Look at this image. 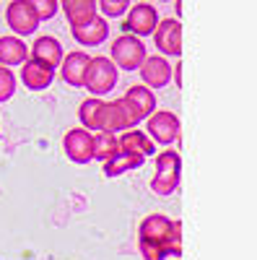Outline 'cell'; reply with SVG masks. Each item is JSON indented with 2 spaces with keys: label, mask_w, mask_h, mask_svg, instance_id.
Here are the masks:
<instances>
[{
  "label": "cell",
  "mask_w": 257,
  "mask_h": 260,
  "mask_svg": "<svg viewBox=\"0 0 257 260\" xmlns=\"http://www.w3.org/2000/svg\"><path fill=\"white\" fill-rule=\"evenodd\" d=\"M138 242L171 247L182 252V224L164 213H148L138 226Z\"/></svg>",
  "instance_id": "6da1fadb"
},
{
  "label": "cell",
  "mask_w": 257,
  "mask_h": 260,
  "mask_svg": "<svg viewBox=\"0 0 257 260\" xmlns=\"http://www.w3.org/2000/svg\"><path fill=\"white\" fill-rule=\"evenodd\" d=\"M117 81H120L117 65L109 57L96 55V57H91V65H89V71H86L83 89L89 91L91 96H96V99H104L117 86Z\"/></svg>",
  "instance_id": "7a4b0ae2"
},
{
  "label": "cell",
  "mask_w": 257,
  "mask_h": 260,
  "mask_svg": "<svg viewBox=\"0 0 257 260\" xmlns=\"http://www.w3.org/2000/svg\"><path fill=\"white\" fill-rule=\"evenodd\" d=\"M109 60L117 65V71H140L143 62L148 60V50L143 45V39L133 34H122L112 42L109 47Z\"/></svg>",
  "instance_id": "3957f363"
},
{
  "label": "cell",
  "mask_w": 257,
  "mask_h": 260,
  "mask_svg": "<svg viewBox=\"0 0 257 260\" xmlns=\"http://www.w3.org/2000/svg\"><path fill=\"white\" fill-rule=\"evenodd\" d=\"M6 24L11 26L13 37H18V39L31 37L42 24L39 16H36L34 0H11L6 6Z\"/></svg>",
  "instance_id": "277c9868"
},
{
  "label": "cell",
  "mask_w": 257,
  "mask_h": 260,
  "mask_svg": "<svg viewBox=\"0 0 257 260\" xmlns=\"http://www.w3.org/2000/svg\"><path fill=\"white\" fill-rule=\"evenodd\" d=\"M159 21H161L159 8L154 3H133V8L127 11V16L122 21V29H125V34L143 39V37H154Z\"/></svg>",
  "instance_id": "5b68a950"
},
{
  "label": "cell",
  "mask_w": 257,
  "mask_h": 260,
  "mask_svg": "<svg viewBox=\"0 0 257 260\" xmlns=\"http://www.w3.org/2000/svg\"><path fill=\"white\" fill-rule=\"evenodd\" d=\"M145 136L154 141V146H171L179 138V117L169 110H156L145 120Z\"/></svg>",
  "instance_id": "8992f818"
},
{
  "label": "cell",
  "mask_w": 257,
  "mask_h": 260,
  "mask_svg": "<svg viewBox=\"0 0 257 260\" xmlns=\"http://www.w3.org/2000/svg\"><path fill=\"white\" fill-rule=\"evenodd\" d=\"M122 104L127 107V112H130V120H133V127H138L140 122H145L156 112V94L151 89H145V86H130V89L125 91L122 96Z\"/></svg>",
  "instance_id": "52a82bcc"
},
{
  "label": "cell",
  "mask_w": 257,
  "mask_h": 260,
  "mask_svg": "<svg viewBox=\"0 0 257 260\" xmlns=\"http://www.w3.org/2000/svg\"><path fill=\"white\" fill-rule=\"evenodd\" d=\"M62 151L65 156L83 167V164H91L94 161V136L83 127H70L65 136H62Z\"/></svg>",
  "instance_id": "ba28073f"
},
{
  "label": "cell",
  "mask_w": 257,
  "mask_h": 260,
  "mask_svg": "<svg viewBox=\"0 0 257 260\" xmlns=\"http://www.w3.org/2000/svg\"><path fill=\"white\" fill-rule=\"evenodd\" d=\"M154 42L161 57H179L182 55V26L177 18H161L154 31Z\"/></svg>",
  "instance_id": "9c48e42d"
},
{
  "label": "cell",
  "mask_w": 257,
  "mask_h": 260,
  "mask_svg": "<svg viewBox=\"0 0 257 260\" xmlns=\"http://www.w3.org/2000/svg\"><path fill=\"white\" fill-rule=\"evenodd\" d=\"M140 78H143V86L145 89H166L174 78V65H171L166 57L161 55H148V60L143 62L140 68Z\"/></svg>",
  "instance_id": "30bf717a"
},
{
  "label": "cell",
  "mask_w": 257,
  "mask_h": 260,
  "mask_svg": "<svg viewBox=\"0 0 257 260\" xmlns=\"http://www.w3.org/2000/svg\"><path fill=\"white\" fill-rule=\"evenodd\" d=\"M89 65H91V55L89 52L86 50H73V52L65 55V60H62V65H60V78L65 81L70 89H83Z\"/></svg>",
  "instance_id": "8fae6325"
},
{
  "label": "cell",
  "mask_w": 257,
  "mask_h": 260,
  "mask_svg": "<svg viewBox=\"0 0 257 260\" xmlns=\"http://www.w3.org/2000/svg\"><path fill=\"white\" fill-rule=\"evenodd\" d=\"M29 57L50 65V68H55V71H60L62 60H65V50H62V42L57 37L45 34V37H36L34 39V45L29 47Z\"/></svg>",
  "instance_id": "7c38bea8"
},
{
  "label": "cell",
  "mask_w": 257,
  "mask_h": 260,
  "mask_svg": "<svg viewBox=\"0 0 257 260\" xmlns=\"http://www.w3.org/2000/svg\"><path fill=\"white\" fill-rule=\"evenodd\" d=\"M55 81V68L39 62V60H26L21 65V83L26 86L29 91H47Z\"/></svg>",
  "instance_id": "4fadbf2b"
},
{
  "label": "cell",
  "mask_w": 257,
  "mask_h": 260,
  "mask_svg": "<svg viewBox=\"0 0 257 260\" xmlns=\"http://www.w3.org/2000/svg\"><path fill=\"white\" fill-rule=\"evenodd\" d=\"M60 11L65 13L70 29H81L86 24H91L94 18H99V3L96 0H62Z\"/></svg>",
  "instance_id": "5bb4252c"
},
{
  "label": "cell",
  "mask_w": 257,
  "mask_h": 260,
  "mask_svg": "<svg viewBox=\"0 0 257 260\" xmlns=\"http://www.w3.org/2000/svg\"><path fill=\"white\" fill-rule=\"evenodd\" d=\"M120 130H122V133H125V130H133V120H130L127 107L122 104V96L104 104V122H101V133L117 136Z\"/></svg>",
  "instance_id": "9a60e30c"
},
{
  "label": "cell",
  "mask_w": 257,
  "mask_h": 260,
  "mask_svg": "<svg viewBox=\"0 0 257 260\" xmlns=\"http://www.w3.org/2000/svg\"><path fill=\"white\" fill-rule=\"evenodd\" d=\"M29 60V45L24 39H18L13 34H6L0 37V65L3 68H21Z\"/></svg>",
  "instance_id": "2e32d148"
},
{
  "label": "cell",
  "mask_w": 257,
  "mask_h": 260,
  "mask_svg": "<svg viewBox=\"0 0 257 260\" xmlns=\"http://www.w3.org/2000/svg\"><path fill=\"white\" fill-rule=\"evenodd\" d=\"M117 138H120V151H125V154L143 156V159H148V156L156 154V146H154L151 138L145 136V130L133 127V130H125V133H120Z\"/></svg>",
  "instance_id": "e0dca14e"
},
{
  "label": "cell",
  "mask_w": 257,
  "mask_h": 260,
  "mask_svg": "<svg viewBox=\"0 0 257 260\" xmlns=\"http://www.w3.org/2000/svg\"><path fill=\"white\" fill-rule=\"evenodd\" d=\"M70 34L81 47H99L109 39V24H106V18L99 16V18L91 21V24H86L81 29H70Z\"/></svg>",
  "instance_id": "ac0fdd59"
},
{
  "label": "cell",
  "mask_w": 257,
  "mask_h": 260,
  "mask_svg": "<svg viewBox=\"0 0 257 260\" xmlns=\"http://www.w3.org/2000/svg\"><path fill=\"white\" fill-rule=\"evenodd\" d=\"M104 99H96V96H89L83 99L81 107H78V120H81V127L89 130L91 136L101 133V122H104Z\"/></svg>",
  "instance_id": "d6986e66"
},
{
  "label": "cell",
  "mask_w": 257,
  "mask_h": 260,
  "mask_svg": "<svg viewBox=\"0 0 257 260\" xmlns=\"http://www.w3.org/2000/svg\"><path fill=\"white\" fill-rule=\"evenodd\" d=\"M145 164L143 156H133V154H125V151H120V154L115 159H109L104 164V175L106 177H120V175H127V172H135Z\"/></svg>",
  "instance_id": "ffe728a7"
},
{
  "label": "cell",
  "mask_w": 257,
  "mask_h": 260,
  "mask_svg": "<svg viewBox=\"0 0 257 260\" xmlns=\"http://www.w3.org/2000/svg\"><path fill=\"white\" fill-rule=\"evenodd\" d=\"M120 154V138L112 133H96L94 136V159L106 164L109 159H115Z\"/></svg>",
  "instance_id": "44dd1931"
},
{
  "label": "cell",
  "mask_w": 257,
  "mask_h": 260,
  "mask_svg": "<svg viewBox=\"0 0 257 260\" xmlns=\"http://www.w3.org/2000/svg\"><path fill=\"white\" fill-rule=\"evenodd\" d=\"M179 180H182V172H156L151 177V190L161 198H169V195H174L177 187H179Z\"/></svg>",
  "instance_id": "7402d4cb"
},
{
  "label": "cell",
  "mask_w": 257,
  "mask_h": 260,
  "mask_svg": "<svg viewBox=\"0 0 257 260\" xmlns=\"http://www.w3.org/2000/svg\"><path fill=\"white\" fill-rule=\"evenodd\" d=\"M138 252L143 255V260H179V250H171V247H159V245H145L138 242Z\"/></svg>",
  "instance_id": "603a6c76"
},
{
  "label": "cell",
  "mask_w": 257,
  "mask_h": 260,
  "mask_svg": "<svg viewBox=\"0 0 257 260\" xmlns=\"http://www.w3.org/2000/svg\"><path fill=\"white\" fill-rule=\"evenodd\" d=\"M130 8H133L130 0H99L101 18H125Z\"/></svg>",
  "instance_id": "cb8c5ba5"
},
{
  "label": "cell",
  "mask_w": 257,
  "mask_h": 260,
  "mask_svg": "<svg viewBox=\"0 0 257 260\" xmlns=\"http://www.w3.org/2000/svg\"><path fill=\"white\" fill-rule=\"evenodd\" d=\"M16 86H18L16 73H13L11 68H3V65H0V104H6V102L13 99Z\"/></svg>",
  "instance_id": "d4e9b609"
},
{
  "label": "cell",
  "mask_w": 257,
  "mask_h": 260,
  "mask_svg": "<svg viewBox=\"0 0 257 260\" xmlns=\"http://www.w3.org/2000/svg\"><path fill=\"white\" fill-rule=\"evenodd\" d=\"M156 172H182V159L177 151H161V154L156 156Z\"/></svg>",
  "instance_id": "484cf974"
},
{
  "label": "cell",
  "mask_w": 257,
  "mask_h": 260,
  "mask_svg": "<svg viewBox=\"0 0 257 260\" xmlns=\"http://www.w3.org/2000/svg\"><path fill=\"white\" fill-rule=\"evenodd\" d=\"M34 6H36L39 21H50V18H55L57 11H60V0H34Z\"/></svg>",
  "instance_id": "4316f807"
},
{
  "label": "cell",
  "mask_w": 257,
  "mask_h": 260,
  "mask_svg": "<svg viewBox=\"0 0 257 260\" xmlns=\"http://www.w3.org/2000/svg\"><path fill=\"white\" fill-rule=\"evenodd\" d=\"M171 81H174L177 86H182V65H174V78Z\"/></svg>",
  "instance_id": "83f0119b"
}]
</instances>
